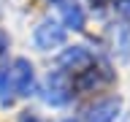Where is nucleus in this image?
<instances>
[{
    "mask_svg": "<svg viewBox=\"0 0 130 122\" xmlns=\"http://www.w3.org/2000/svg\"><path fill=\"white\" fill-rule=\"evenodd\" d=\"M3 46H6V35L0 33V52H3Z\"/></svg>",
    "mask_w": 130,
    "mask_h": 122,
    "instance_id": "f257e3e1",
    "label": "nucleus"
}]
</instances>
